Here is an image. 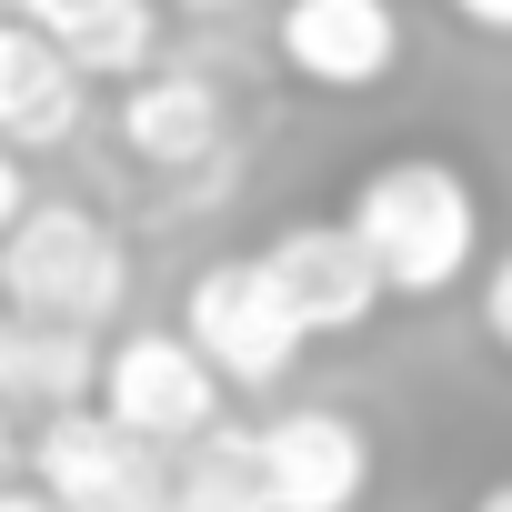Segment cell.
Here are the masks:
<instances>
[{"label": "cell", "mask_w": 512, "mask_h": 512, "mask_svg": "<svg viewBox=\"0 0 512 512\" xmlns=\"http://www.w3.org/2000/svg\"><path fill=\"white\" fill-rule=\"evenodd\" d=\"M472 512H512V472H502V482H492V492H482Z\"/></svg>", "instance_id": "cell-20"}, {"label": "cell", "mask_w": 512, "mask_h": 512, "mask_svg": "<svg viewBox=\"0 0 512 512\" xmlns=\"http://www.w3.org/2000/svg\"><path fill=\"white\" fill-rule=\"evenodd\" d=\"M352 241L372 251V272H382V292L392 302H442V292H462L472 282V262H482V191H472V171L462 161H442V151H392V161H372L362 181H352Z\"/></svg>", "instance_id": "cell-1"}, {"label": "cell", "mask_w": 512, "mask_h": 512, "mask_svg": "<svg viewBox=\"0 0 512 512\" xmlns=\"http://www.w3.org/2000/svg\"><path fill=\"white\" fill-rule=\"evenodd\" d=\"M161 512H272V492H262V422H221L191 452H171Z\"/></svg>", "instance_id": "cell-13"}, {"label": "cell", "mask_w": 512, "mask_h": 512, "mask_svg": "<svg viewBox=\"0 0 512 512\" xmlns=\"http://www.w3.org/2000/svg\"><path fill=\"white\" fill-rule=\"evenodd\" d=\"M0 302L21 322H61L101 342V322H121L131 302V241L81 201H31V221L0 241Z\"/></svg>", "instance_id": "cell-2"}, {"label": "cell", "mask_w": 512, "mask_h": 512, "mask_svg": "<svg viewBox=\"0 0 512 512\" xmlns=\"http://www.w3.org/2000/svg\"><path fill=\"white\" fill-rule=\"evenodd\" d=\"M161 11H201V21H221V11H251V0H161Z\"/></svg>", "instance_id": "cell-18"}, {"label": "cell", "mask_w": 512, "mask_h": 512, "mask_svg": "<svg viewBox=\"0 0 512 512\" xmlns=\"http://www.w3.org/2000/svg\"><path fill=\"white\" fill-rule=\"evenodd\" d=\"M262 272H272V292L292 302V322L312 342H342V332H362L392 302L382 272H372V251L352 241V221H282L262 241Z\"/></svg>", "instance_id": "cell-8"}, {"label": "cell", "mask_w": 512, "mask_h": 512, "mask_svg": "<svg viewBox=\"0 0 512 512\" xmlns=\"http://www.w3.org/2000/svg\"><path fill=\"white\" fill-rule=\"evenodd\" d=\"M11 482H31V422L0 402V492H11Z\"/></svg>", "instance_id": "cell-16"}, {"label": "cell", "mask_w": 512, "mask_h": 512, "mask_svg": "<svg viewBox=\"0 0 512 512\" xmlns=\"http://www.w3.org/2000/svg\"><path fill=\"white\" fill-rule=\"evenodd\" d=\"M31 201H41V191H31V161H21V151H0V241L31 221Z\"/></svg>", "instance_id": "cell-15"}, {"label": "cell", "mask_w": 512, "mask_h": 512, "mask_svg": "<svg viewBox=\"0 0 512 512\" xmlns=\"http://www.w3.org/2000/svg\"><path fill=\"white\" fill-rule=\"evenodd\" d=\"M272 51L302 91H382L402 71V0H282Z\"/></svg>", "instance_id": "cell-6"}, {"label": "cell", "mask_w": 512, "mask_h": 512, "mask_svg": "<svg viewBox=\"0 0 512 512\" xmlns=\"http://www.w3.org/2000/svg\"><path fill=\"white\" fill-rule=\"evenodd\" d=\"M181 342L221 372V392H272V382L302 362L312 332H302L292 302L272 292L262 251H221V262H201L191 292H181Z\"/></svg>", "instance_id": "cell-3"}, {"label": "cell", "mask_w": 512, "mask_h": 512, "mask_svg": "<svg viewBox=\"0 0 512 512\" xmlns=\"http://www.w3.org/2000/svg\"><path fill=\"white\" fill-rule=\"evenodd\" d=\"M21 21L81 81H151L161 71V0H21Z\"/></svg>", "instance_id": "cell-10"}, {"label": "cell", "mask_w": 512, "mask_h": 512, "mask_svg": "<svg viewBox=\"0 0 512 512\" xmlns=\"http://www.w3.org/2000/svg\"><path fill=\"white\" fill-rule=\"evenodd\" d=\"M262 492L272 512H362L372 502V432L342 402H292L262 422Z\"/></svg>", "instance_id": "cell-7"}, {"label": "cell", "mask_w": 512, "mask_h": 512, "mask_svg": "<svg viewBox=\"0 0 512 512\" xmlns=\"http://www.w3.org/2000/svg\"><path fill=\"white\" fill-rule=\"evenodd\" d=\"M452 21L482 31V41H512V0H452Z\"/></svg>", "instance_id": "cell-17"}, {"label": "cell", "mask_w": 512, "mask_h": 512, "mask_svg": "<svg viewBox=\"0 0 512 512\" xmlns=\"http://www.w3.org/2000/svg\"><path fill=\"white\" fill-rule=\"evenodd\" d=\"M0 512H51V502H41L31 482H11V492H0Z\"/></svg>", "instance_id": "cell-19"}, {"label": "cell", "mask_w": 512, "mask_h": 512, "mask_svg": "<svg viewBox=\"0 0 512 512\" xmlns=\"http://www.w3.org/2000/svg\"><path fill=\"white\" fill-rule=\"evenodd\" d=\"M121 151L161 181H231V111H221V81L211 71H151L121 91Z\"/></svg>", "instance_id": "cell-9"}, {"label": "cell", "mask_w": 512, "mask_h": 512, "mask_svg": "<svg viewBox=\"0 0 512 512\" xmlns=\"http://www.w3.org/2000/svg\"><path fill=\"white\" fill-rule=\"evenodd\" d=\"M0 402H11L31 432L61 422V412H91L101 402V342L91 332H61V322L0 312Z\"/></svg>", "instance_id": "cell-12"}, {"label": "cell", "mask_w": 512, "mask_h": 512, "mask_svg": "<svg viewBox=\"0 0 512 512\" xmlns=\"http://www.w3.org/2000/svg\"><path fill=\"white\" fill-rule=\"evenodd\" d=\"M101 422H121L131 442H151V452H191L201 432H221L231 412H221V372L181 342V322L171 332H121V342H101V402H91Z\"/></svg>", "instance_id": "cell-4"}, {"label": "cell", "mask_w": 512, "mask_h": 512, "mask_svg": "<svg viewBox=\"0 0 512 512\" xmlns=\"http://www.w3.org/2000/svg\"><path fill=\"white\" fill-rule=\"evenodd\" d=\"M482 332H492V352H512V251L482 262Z\"/></svg>", "instance_id": "cell-14"}, {"label": "cell", "mask_w": 512, "mask_h": 512, "mask_svg": "<svg viewBox=\"0 0 512 512\" xmlns=\"http://www.w3.org/2000/svg\"><path fill=\"white\" fill-rule=\"evenodd\" d=\"M31 492L51 512H161L171 492V452L131 442L101 412H61L31 432Z\"/></svg>", "instance_id": "cell-5"}, {"label": "cell", "mask_w": 512, "mask_h": 512, "mask_svg": "<svg viewBox=\"0 0 512 512\" xmlns=\"http://www.w3.org/2000/svg\"><path fill=\"white\" fill-rule=\"evenodd\" d=\"M11 11H21V0H0V21H11Z\"/></svg>", "instance_id": "cell-21"}, {"label": "cell", "mask_w": 512, "mask_h": 512, "mask_svg": "<svg viewBox=\"0 0 512 512\" xmlns=\"http://www.w3.org/2000/svg\"><path fill=\"white\" fill-rule=\"evenodd\" d=\"M81 111H91V81L11 11L0 21V151H61L71 131H81Z\"/></svg>", "instance_id": "cell-11"}, {"label": "cell", "mask_w": 512, "mask_h": 512, "mask_svg": "<svg viewBox=\"0 0 512 512\" xmlns=\"http://www.w3.org/2000/svg\"><path fill=\"white\" fill-rule=\"evenodd\" d=\"M0 312H11V302H0Z\"/></svg>", "instance_id": "cell-22"}]
</instances>
